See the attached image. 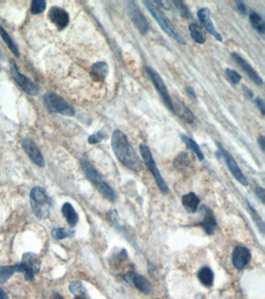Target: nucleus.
Returning <instances> with one entry per match:
<instances>
[{
  "label": "nucleus",
  "instance_id": "f257e3e1",
  "mask_svg": "<svg viewBox=\"0 0 265 299\" xmlns=\"http://www.w3.org/2000/svg\"><path fill=\"white\" fill-rule=\"evenodd\" d=\"M111 146L116 157L122 165L134 172L142 169V162L122 131L116 129L112 134Z\"/></svg>",
  "mask_w": 265,
  "mask_h": 299
},
{
  "label": "nucleus",
  "instance_id": "f03ea898",
  "mask_svg": "<svg viewBox=\"0 0 265 299\" xmlns=\"http://www.w3.org/2000/svg\"><path fill=\"white\" fill-rule=\"evenodd\" d=\"M146 9L149 10L150 14L153 16L155 21L157 22L159 27H161L162 30L166 34H168L169 36L175 39L176 42H179L181 45H187V41L185 38L182 36L181 34L177 32L176 30L174 28L171 22L167 19V17L158 9L157 6H155L153 2L150 1H144L143 2Z\"/></svg>",
  "mask_w": 265,
  "mask_h": 299
},
{
  "label": "nucleus",
  "instance_id": "7ed1b4c3",
  "mask_svg": "<svg viewBox=\"0 0 265 299\" xmlns=\"http://www.w3.org/2000/svg\"><path fill=\"white\" fill-rule=\"evenodd\" d=\"M139 150H140L141 155H142V159L144 161L145 165H146L147 169L150 170V173L153 174V176L155 178V182L157 184L159 190L165 195L168 194L169 191H170L168 186L165 182L161 174L159 173V169H158L156 164H155L154 157H153L151 150L144 144H140Z\"/></svg>",
  "mask_w": 265,
  "mask_h": 299
},
{
  "label": "nucleus",
  "instance_id": "20e7f679",
  "mask_svg": "<svg viewBox=\"0 0 265 299\" xmlns=\"http://www.w3.org/2000/svg\"><path fill=\"white\" fill-rule=\"evenodd\" d=\"M43 103L50 112H55L66 116H72L75 113V111L70 104L60 96L54 93H46L43 96Z\"/></svg>",
  "mask_w": 265,
  "mask_h": 299
},
{
  "label": "nucleus",
  "instance_id": "39448f33",
  "mask_svg": "<svg viewBox=\"0 0 265 299\" xmlns=\"http://www.w3.org/2000/svg\"><path fill=\"white\" fill-rule=\"evenodd\" d=\"M49 198L45 190L42 187H34L30 192V203L34 214L38 218L45 216L50 206Z\"/></svg>",
  "mask_w": 265,
  "mask_h": 299
},
{
  "label": "nucleus",
  "instance_id": "423d86ee",
  "mask_svg": "<svg viewBox=\"0 0 265 299\" xmlns=\"http://www.w3.org/2000/svg\"><path fill=\"white\" fill-rule=\"evenodd\" d=\"M148 76H150V80L155 86V89L157 90L158 93L161 96L163 102L166 104V106L168 108L173 114H175L174 104H173L172 99H171L167 86L165 84L164 81L162 79L161 76L155 71L154 69L150 67H145Z\"/></svg>",
  "mask_w": 265,
  "mask_h": 299
},
{
  "label": "nucleus",
  "instance_id": "0eeeda50",
  "mask_svg": "<svg viewBox=\"0 0 265 299\" xmlns=\"http://www.w3.org/2000/svg\"><path fill=\"white\" fill-rule=\"evenodd\" d=\"M125 4L128 14L132 21L133 25L136 27L140 34H146L149 30V23L136 2L134 1H128Z\"/></svg>",
  "mask_w": 265,
  "mask_h": 299
},
{
  "label": "nucleus",
  "instance_id": "6e6552de",
  "mask_svg": "<svg viewBox=\"0 0 265 299\" xmlns=\"http://www.w3.org/2000/svg\"><path fill=\"white\" fill-rule=\"evenodd\" d=\"M20 264L23 272L25 273V279L29 281L34 280V275L37 274L40 271V259L36 254L32 252L23 254Z\"/></svg>",
  "mask_w": 265,
  "mask_h": 299
},
{
  "label": "nucleus",
  "instance_id": "1a4fd4ad",
  "mask_svg": "<svg viewBox=\"0 0 265 299\" xmlns=\"http://www.w3.org/2000/svg\"><path fill=\"white\" fill-rule=\"evenodd\" d=\"M219 150H220L221 155L223 157L225 160V164L229 168L230 173L233 174V177L238 181L240 183L242 184L243 186H247L249 185L248 181L245 177L244 174L243 173L241 168L239 167L238 164L237 163L236 160L233 158V156L229 153V152L222 147L220 143H217Z\"/></svg>",
  "mask_w": 265,
  "mask_h": 299
},
{
  "label": "nucleus",
  "instance_id": "9d476101",
  "mask_svg": "<svg viewBox=\"0 0 265 299\" xmlns=\"http://www.w3.org/2000/svg\"><path fill=\"white\" fill-rule=\"evenodd\" d=\"M125 282L133 286L145 295H150L153 292L151 283L145 277L134 271H129L123 276Z\"/></svg>",
  "mask_w": 265,
  "mask_h": 299
},
{
  "label": "nucleus",
  "instance_id": "9b49d317",
  "mask_svg": "<svg viewBox=\"0 0 265 299\" xmlns=\"http://www.w3.org/2000/svg\"><path fill=\"white\" fill-rule=\"evenodd\" d=\"M10 73L16 83L21 87V89L30 95H36L38 93V87L28 78L23 76L20 73L18 67L14 61L10 62Z\"/></svg>",
  "mask_w": 265,
  "mask_h": 299
},
{
  "label": "nucleus",
  "instance_id": "f8f14e48",
  "mask_svg": "<svg viewBox=\"0 0 265 299\" xmlns=\"http://www.w3.org/2000/svg\"><path fill=\"white\" fill-rule=\"evenodd\" d=\"M22 147L25 153H27L30 159L33 161V163L42 168L44 166V158L34 140L30 138L23 139Z\"/></svg>",
  "mask_w": 265,
  "mask_h": 299
},
{
  "label": "nucleus",
  "instance_id": "ddd939ff",
  "mask_svg": "<svg viewBox=\"0 0 265 299\" xmlns=\"http://www.w3.org/2000/svg\"><path fill=\"white\" fill-rule=\"evenodd\" d=\"M250 249L244 246H237L234 249L232 256V261L237 270L244 269L251 259Z\"/></svg>",
  "mask_w": 265,
  "mask_h": 299
},
{
  "label": "nucleus",
  "instance_id": "4468645a",
  "mask_svg": "<svg viewBox=\"0 0 265 299\" xmlns=\"http://www.w3.org/2000/svg\"><path fill=\"white\" fill-rule=\"evenodd\" d=\"M50 21L59 29L63 30L68 26L69 23V16L66 10L62 8L53 6L48 12Z\"/></svg>",
  "mask_w": 265,
  "mask_h": 299
},
{
  "label": "nucleus",
  "instance_id": "2eb2a0df",
  "mask_svg": "<svg viewBox=\"0 0 265 299\" xmlns=\"http://www.w3.org/2000/svg\"><path fill=\"white\" fill-rule=\"evenodd\" d=\"M198 17L201 21V23L204 25L207 31L210 33L216 40H218L219 42H222V37L217 31L215 27L214 24L212 22L210 10L206 7L201 8L198 12Z\"/></svg>",
  "mask_w": 265,
  "mask_h": 299
},
{
  "label": "nucleus",
  "instance_id": "dca6fc26",
  "mask_svg": "<svg viewBox=\"0 0 265 299\" xmlns=\"http://www.w3.org/2000/svg\"><path fill=\"white\" fill-rule=\"evenodd\" d=\"M232 57L237 62V64L242 68V70L248 75L249 77L251 79L252 81H254L257 85H263L262 78L261 77L258 72L254 70V67H252L251 65L247 61L245 60L241 55H239V54L236 53V52L232 53Z\"/></svg>",
  "mask_w": 265,
  "mask_h": 299
},
{
  "label": "nucleus",
  "instance_id": "f3484780",
  "mask_svg": "<svg viewBox=\"0 0 265 299\" xmlns=\"http://www.w3.org/2000/svg\"><path fill=\"white\" fill-rule=\"evenodd\" d=\"M201 210L203 217L199 224L202 227L203 229L205 230V232L208 235H213L216 231V226H217L216 217L212 210L208 208L207 206H202Z\"/></svg>",
  "mask_w": 265,
  "mask_h": 299
},
{
  "label": "nucleus",
  "instance_id": "a211bd4d",
  "mask_svg": "<svg viewBox=\"0 0 265 299\" xmlns=\"http://www.w3.org/2000/svg\"><path fill=\"white\" fill-rule=\"evenodd\" d=\"M174 108H175V115H177L182 120H184L185 123L188 124H193L195 121V116L192 113V111L186 106L183 101L180 100H175V103L174 104Z\"/></svg>",
  "mask_w": 265,
  "mask_h": 299
},
{
  "label": "nucleus",
  "instance_id": "6ab92c4d",
  "mask_svg": "<svg viewBox=\"0 0 265 299\" xmlns=\"http://www.w3.org/2000/svg\"><path fill=\"white\" fill-rule=\"evenodd\" d=\"M82 168L84 173L88 177V179L96 187L99 186L101 182H104L102 175L98 173V171L95 169L93 165L86 160L81 161Z\"/></svg>",
  "mask_w": 265,
  "mask_h": 299
},
{
  "label": "nucleus",
  "instance_id": "aec40b11",
  "mask_svg": "<svg viewBox=\"0 0 265 299\" xmlns=\"http://www.w3.org/2000/svg\"><path fill=\"white\" fill-rule=\"evenodd\" d=\"M108 65L105 62H97L90 68V77L93 81L103 82L108 74Z\"/></svg>",
  "mask_w": 265,
  "mask_h": 299
},
{
  "label": "nucleus",
  "instance_id": "412c9836",
  "mask_svg": "<svg viewBox=\"0 0 265 299\" xmlns=\"http://www.w3.org/2000/svg\"><path fill=\"white\" fill-rule=\"evenodd\" d=\"M200 199L195 193H189L182 197V205L188 213L195 214L197 212Z\"/></svg>",
  "mask_w": 265,
  "mask_h": 299
},
{
  "label": "nucleus",
  "instance_id": "4be33fe9",
  "mask_svg": "<svg viewBox=\"0 0 265 299\" xmlns=\"http://www.w3.org/2000/svg\"><path fill=\"white\" fill-rule=\"evenodd\" d=\"M198 278L202 285L206 288H211L214 282V273L210 267H201L198 273Z\"/></svg>",
  "mask_w": 265,
  "mask_h": 299
},
{
  "label": "nucleus",
  "instance_id": "5701e85b",
  "mask_svg": "<svg viewBox=\"0 0 265 299\" xmlns=\"http://www.w3.org/2000/svg\"><path fill=\"white\" fill-rule=\"evenodd\" d=\"M16 272H23L21 264L0 267V283L6 282Z\"/></svg>",
  "mask_w": 265,
  "mask_h": 299
},
{
  "label": "nucleus",
  "instance_id": "b1692460",
  "mask_svg": "<svg viewBox=\"0 0 265 299\" xmlns=\"http://www.w3.org/2000/svg\"><path fill=\"white\" fill-rule=\"evenodd\" d=\"M62 211H63V214L64 215L66 219L68 224L72 226V227L76 225V224H77L78 220H79V217H78L76 210H74L72 204H70L69 203H65L63 206V208H62Z\"/></svg>",
  "mask_w": 265,
  "mask_h": 299
},
{
  "label": "nucleus",
  "instance_id": "393cba45",
  "mask_svg": "<svg viewBox=\"0 0 265 299\" xmlns=\"http://www.w3.org/2000/svg\"><path fill=\"white\" fill-rule=\"evenodd\" d=\"M188 30H189L191 37L195 42L199 45H203L205 43L206 36H205V33L203 32L202 29L199 27V25L196 24H191L188 27Z\"/></svg>",
  "mask_w": 265,
  "mask_h": 299
},
{
  "label": "nucleus",
  "instance_id": "a878e982",
  "mask_svg": "<svg viewBox=\"0 0 265 299\" xmlns=\"http://www.w3.org/2000/svg\"><path fill=\"white\" fill-rule=\"evenodd\" d=\"M181 140L187 146V148L188 149L192 150V151L197 155L199 161H204V159H205L204 153L201 151V148L199 146V144L195 142V140L184 134H181Z\"/></svg>",
  "mask_w": 265,
  "mask_h": 299
},
{
  "label": "nucleus",
  "instance_id": "bb28decb",
  "mask_svg": "<svg viewBox=\"0 0 265 299\" xmlns=\"http://www.w3.org/2000/svg\"><path fill=\"white\" fill-rule=\"evenodd\" d=\"M249 18H250L252 27H254L259 34H265V24L263 18L259 14H257L256 12H252L249 16Z\"/></svg>",
  "mask_w": 265,
  "mask_h": 299
},
{
  "label": "nucleus",
  "instance_id": "cd10ccee",
  "mask_svg": "<svg viewBox=\"0 0 265 299\" xmlns=\"http://www.w3.org/2000/svg\"><path fill=\"white\" fill-rule=\"evenodd\" d=\"M97 190L110 202H114L116 199V193L105 181L101 182L97 187Z\"/></svg>",
  "mask_w": 265,
  "mask_h": 299
},
{
  "label": "nucleus",
  "instance_id": "c85d7f7f",
  "mask_svg": "<svg viewBox=\"0 0 265 299\" xmlns=\"http://www.w3.org/2000/svg\"><path fill=\"white\" fill-rule=\"evenodd\" d=\"M191 160H190L189 154L187 153H181L175 158L174 161V165L177 169L179 170H184L188 169L191 165Z\"/></svg>",
  "mask_w": 265,
  "mask_h": 299
},
{
  "label": "nucleus",
  "instance_id": "c756f323",
  "mask_svg": "<svg viewBox=\"0 0 265 299\" xmlns=\"http://www.w3.org/2000/svg\"><path fill=\"white\" fill-rule=\"evenodd\" d=\"M0 35L2 37V40L5 42L6 44V46H8L10 51L16 55V56H19V50L17 48V45L14 43V41L12 40L11 37L9 35L6 30H4L1 26H0Z\"/></svg>",
  "mask_w": 265,
  "mask_h": 299
},
{
  "label": "nucleus",
  "instance_id": "7c9ffc66",
  "mask_svg": "<svg viewBox=\"0 0 265 299\" xmlns=\"http://www.w3.org/2000/svg\"><path fill=\"white\" fill-rule=\"evenodd\" d=\"M247 205H248V210L250 211V215H251L252 220L254 221L256 225L258 226L260 231H262V234H264V232H265V223H264L263 220L261 218L258 213L256 211L255 209L250 205L248 201H247Z\"/></svg>",
  "mask_w": 265,
  "mask_h": 299
},
{
  "label": "nucleus",
  "instance_id": "2f4dec72",
  "mask_svg": "<svg viewBox=\"0 0 265 299\" xmlns=\"http://www.w3.org/2000/svg\"><path fill=\"white\" fill-rule=\"evenodd\" d=\"M45 8L46 2L43 0H34L30 4V11L34 15L42 14Z\"/></svg>",
  "mask_w": 265,
  "mask_h": 299
},
{
  "label": "nucleus",
  "instance_id": "473e14b6",
  "mask_svg": "<svg viewBox=\"0 0 265 299\" xmlns=\"http://www.w3.org/2000/svg\"><path fill=\"white\" fill-rule=\"evenodd\" d=\"M69 290L72 292V295L76 296V297H80L84 296L86 294V289L84 284L80 281H74L69 286Z\"/></svg>",
  "mask_w": 265,
  "mask_h": 299
},
{
  "label": "nucleus",
  "instance_id": "72a5a7b5",
  "mask_svg": "<svg viewBox=\"0 0 265 299\" xmlns=\"http://www.w3.org/2000/svg\"><path fill=\"white\" fill-rule=\"evenodd\" d=\"M225 76L227 78L229 83H231L233 85H237L240 83L242 76L235 71V70H231V69H226L225 71Z\"/></svg>",
  "mask_w": 265,
  "mask_h": 299
},
{
  "label": "nucleus",
  "instance_id": "f704fd0d",
  "mask_svg": "<svg viewBox=\"0 0 265 299\" xmlns=\"http://www.w3.org/2000/svg\"><path fill=\"white\" fill-rule=\"evenodd\" d=\"M51 235L55 239H63L67 237L72 236L73 232L66 228H55L51 232Z\"/></svg>",
  "mask_w": 265,
  "mask_h": 299
},
{
  "label": "nucleus",
  "instance_id": "c9c22d12",
  "mask_svg": "<svg viewBox=\"0 0 265 299\" xmlns=\"http://www.w3.org/2000/svg\"><path fill=\"white\" fill-rule=\"evenodd\" d=\"M176 7L177 8L178 10L180 11V14H181L182 17H184L186 19H188L191 17V11L188 9V6H186V4L182 1H174Z\"/></svg>",
  "mask_w": 265,
  "mask_h": 299
},
{
  "label": "nucleus",
  "instance_id": "e433bc0d",
  "mask_svg": "<svg viewBox=\"0 0 265 299\" xmlns=\"http://www.w3.org/2000/svg\"><path fill=\"white\" fill-rule=\"evenodd\" d=\"M106 134L103 131H98L97 133H93V135L89 136L88 141L90 144H97L101 143L104 138L106 137Z\"/></svg>",
  "mask_w": 265,
  "mask_h": 299
},
{
  "label": "nucleus",
  "instance_id": "4c0bfd02",
  "mask_svg": "<svg viewBox=\"0 0 265 299\" xmlns=\"http://www.w3.org/2000/svg\"><path fill=\"white\" fill-rule=\"evenodd\" d=\"M256 195L258 197V199L262 201V203L265 204V191L263 188L257 187L255 190Z\"/></svg>",
  "mask_w": 265,
  "mask_h": 299
},
{
  "label": "nucleus",
  "instance_id": "58836bf2",
  "mask_svg": "<svg viewBox=\"0 0 265 299\" xmlns=\"http://www.w3.org/2000/svg\"><path fill=\"white\" fill-rule=\"evenodd\" d=\"M236 3H237V8L238 11L243 15H246V13H247V9H246L244 2H242V1H238Z\"/></svg>",
  "mask_w": 265,
  "mask_h": 299
},
{
  "label": "nucleus",
  "instance_id": "ea45409f",
  "mask_svg": "<svg viewBox=\"0 0 265 299\" xmlns=\"http://www.w3.org/2000/svg\"><path fill=\"white\" fill-rule=\"evenodd\" d=\"M256 104L258 106V109L262 112L263 115H265V102L261 98H257L255 100Z\"/></svg>",
  "mask_w": 265,
  "mask_h": 299
},
{
  "label": "nucleus",
  "instance_id": "a19ab883",
  "mask_svg": "<svg viewBox=\"0 0 265 299\" xmlns=\"http://www.w3.org/2000/svg\"><path fill=\"white\" fill-rule=\"evenodd\" d=\"M186 91H187L188 96H189L191 99H193L195 101L197 100V95H196L195 90H194L192 87H187V88H186Z\"/></svg>",
  "mask_w": 265,
  "mask_h": 299
},
{
  "label": "nucleus",
  "instance_id": "79ce46f5",
  "mask_svg": "<svg viewBox=\"0 0 265 299\" xmlns=\"http://www.w3.org/2000/svg\"><path fill=\"white\" fill-rule=\"evenodd\" d=\"M243 91L244 93L245 96L249 99H252L254 98V93L251 90L249 89L248 87L243 86Z\"/></svg>",
  "mask_w": 265,
  "mask_h": 299
},
{
  "label": "nucleus",
  "instance_id": "37998d69",
  "mask_svg": "<svg viewBox=\"0 0 265 299\" xmlns=\"http://www.w3.org/2000/svg\"><path fill=\"white\" fill-rule=\"evenodd\" d=\"M154 3L157 4L159 6L163 7L165 10H169L171 8V5L167 1H155Z\"/></svg>",
  "mask_w": 265,
  "mask_h": 299
},
{
  "label": "nucleus",
  "instance_id": "c03bdc74",
  "mask_svg": "<svg viewBox=\"0 0 265 299\" xmlns=\"http://www.w3.org/2000/svg\"><path fill=\"white\" fill-rule=\"evenodd\" d=\"M258 144H259L260 147L262 148V151H265V137L263 136H260L259 139H258Z\"/></svg>",
  "mask_w": 265,
  "mask_h": 299
},
{
  "label": "nucleus",
  "instance_id": "a18cd8bd",
  "mask_svg": "<svg viewBox=\"0 0 265 299\" xmlns=\"http://www.w3.org/2000/svg\"><path fill=\"white\" fill-rule=\"evenodd\" d=\"M0 299H9L6 292H4L1 288H0Z\"/></svg>",
  "mask_w": 265,
  "mask_h": 299
},
{
  "label": "nucleus",
  "instance_id": "49530a36",
  "mask_svg": "<svg viewBox=\"0 0 265 299\" xmlns=\"http://www.w3.org/2000/svg\"><path fill=\"white\" fill-rule=\"evenodd\" d=\"M54 299H64L62 296H59V294H55Z\"/></svg>",
  "mask_w": 265,
  "mask_h": 299
},
{
  "label": "nucleus",
  "instance_id": "de8ad7c7",
  "mask_svg": "<svg viewBox=\"0 0 265 299\" xmlns=\"http://www.w3.org/2000/svg\"><path fill=\"white\" fill-rule=\"evenodd\" d=\"M3 58V55H2V51L0 50V59H2Z\"/></svg>",
  "mask_w": 265,
  "mask_h": 299
},
{
  "label": "nucleus",
  "instance_id": "09e8293b",
  "mask_svg": "<svg viewBox=\"0 0 265 299\" xmlns=\"http://www.w3.org/2000/svg\"><path fill=\"white\" fill-rule=\"evenodd\" d=\"M82 299L80 297H76V299Z\"/></svg>",
  "mask_w": 265,
  "mask_h": 299
},
{
  "label": "nucleus",
  "instance_id": "8fccbe9b",
  "mask_svg": "<svg viewBox=\"0 0 265 299\" xmlns=\"http://www.w3.org/2000/svg\"></svg>",
  "mask_w": 265,
  "mask_h": 299
}]
</instances>
